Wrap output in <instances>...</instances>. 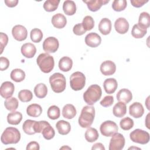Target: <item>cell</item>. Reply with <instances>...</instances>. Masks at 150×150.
Wrapping results in <instances>:
<instances>
[{
    "mask_svg": "<svg viewBox=\"0 0 150 150\" xmlns=\"http://www.w3.org/2000/svg\"><path fill=\"white\" fill-rule=\"evenodd\" d=\"M12 34L13 38L19 42L25 40L28 36V31L26 28L21 25H17L13 27Z\"/></svg>",
    "mask_w": 150,
    "mask_h": 150,
    "instance_id": "cell-11",
    "label": "cell"
},
{
    "mask_svg": "<svg viewBox=\"0 0 150 150\" xmlns=\"http://www.w3.org/2000/svg\"><path fill=\"white\" fill-rule=\"evenodd\" d=\"M52 23L54 27L57 29H62L66 25L67 19L64 15L58 13L52 16Z\"/></svg>",
    "mask_w": 150,
    "mask_h": 150,
    "instance_id": "cell-18",
    "label": "cell"
},
{
    "mask_svg": "<svg viewBox=\"0 0 150 150\" xmlns=\"http://www.w3.org/2000/svg\"><path fill=\"white\" fill-rule=\"evenodd\" d=\"M36 121L32 120H26L23 125L22 129L25 133L28 135H33L36 134L35 131V123Z\"/></svg>",
    "mask_w": 150,
    "mask_h": 150,
    "instance_id": "cell-34",
    "label": "cell"
},
{
    "mask_svg": "<svg viewBox=\"0 0 150 150\" xmlns=\"http://www.w3.org/2000/svg\"><path fill=\"white\" fill-rule=\"evenodd\" d=\"M83 2L87 4L88 9L92 12H96L101 7L109 2V0H88L83 1Z\"/></svg>",
    "mask_w": 150,
    "mask_h": 150,
    "instance_id": "cell-19",
    "label": "cell"
},
{
    "mask_svg": "<svg viewBox=\"0 0 150 150\" xmlns=\"http://www.w3.org/2000/svg\"><path fill=\"white\" fill-rule=\"evenodd\" d=\"M15 86L11 81L4 82L0 87V94L4 98H9L12 97L14 93Z\"/></svg>",
    "mask_w": 150,
    "mask_h": 150,
    "instance_id": "cell-12",
    "label": "cell"
},
{
    "mask_svg": "<svg viewBox=\"0 0 150 150\" xmlns=\"http://www.w3.org/2000/svg\"><path fill=\"white\" fill-rule=\"evenodd\" d=\"M47 117L51 120H56L59 118L60 111L59 108L56 105H52L47 110Z\"/></svg>",
    "mask_w": 150,
    "mask_h": 150,
    "instance_id": "cell-39",
    "label": "cell"
},
{
    "mask_svg": "<svg viewBox=\"0 0 150 150\" xmlns=\"http://www.w3.org/2000/svg\"><path fill=\"white\" fill-rule=\"evenodd\" d=\"M131 140L135 143L145 145L149 141V134L141 129H135L129 134Z\"/></svg>",
    "mask_w": 150,
    "mask_h": 150,
    "instance_id": "cell-7",
    "label": "cell"
},
{
    "mask_svg": "<svg viewBox=\"0 0 150 150\" xmlns=\"http://www.w3.org/2000/svg\"><path fill=\"white\" fill-rule=\"evenodd\" d=\"M102 95V90L100 86L93 84L88 87L83 94L84 101L89 105H92L98 101Z\"/></svg>",
    "mask_w": 150,
    "mask_h": 150,
    "instance_id": "cell-2",
    "label": "cell"
},
{
    "mask_svg": "<svg viewBox=\"0 0 150 150\" xmlns=\"http://www.w3.org/2000/svg\"><path fill=\"white\" fill-rule=\"evenodd\" d=\"M21 53L23 56L26 58H32L36 53L35 46L31 43H24L21 49Z\"/></svg>",
    "mask_w": 150,
    "mask_h": 150,
    "instance_id": "cell-17",
    "label": "cell"
},
{
    "mask_svg": "<svg viewBox=\"0 0 150 150\" xmlns=\"http://www.w3.org/2000/svg\"><path fill=\"white\" fill-rule=\"evenodd\" d=\"M49 83L52 90L60 93L63 92L66 86V80L64 76L60 73H55L49 77Z\"/></svg>",
    "mask_w": 150,
    "mask_h": 150,
    "instance_id": "cell-5",
    "label": "cell"
},
{
    "mask_svg": "<svg viewBox=\"0 0 150 150\" xmlns=\"http://www.w3.org/2000/svg\"><path fill=\"white\" fill-rule=\"evenodd\" d=\"M127 5L125 0H114L112 4V9L117 12H120L124 10Z\"/></svg>",
    "mask_w": 150,
    "mask_h": 150,
    "instance_id": "cell-43",
    "label": "cell"
},
{
    "mask_svg": "<svg viewBox=\"0 0 150 150\" xmlns=\"http://www.w3.org/2000/svg\"><path fill=\"white\" fill-rule=\"evenodd\" d=\"M59 0H47L43 4V8L47 12L54 11L59 6Z\"/></svg>",
    "mask_w": 150,
    "mask_h": 150,
    "instance_id": "cell-37",
    "label": "cell"
},
{
    "mask_svg": "<svg viewBox=\"0 0 150 150\" xmlns=\"http://www.w3.org/2000/svg\"><path fill=\"white\" fill-rule=\"evenodd\" d=\"M111 22L107 18H103L98 24V30L104 35H108L111 30Z\"/></svg>",
    "mask_w": 150,
    "mask_h": 150,
    "instance_id": "cell-22",
    "label": "cell"
},
{
    "mask_svg": "<svg viewBox=\"0 0 150 150\" xmlns=\"http://www.w3.org/2000/svg\"><path fill=\"white\" fill-rule=\"evenodd\" d=\"M18 98L22 102H29L33 98V94L31 91L29 90H21L18 95Z\"/></svg>",
    "mask_w": 150,
    "mask_h": 150,
    "instance_id": "cell-38",
    "label": "cell"
},
{
    "mask_svg": "<svg viewBox=\"0 0 150 150\" xmlns=\"http://www.w3.org/2000/svg\"><path fill=\"white\" fill-rule=\"evenodd\" d=\"M18 3V0H5V4L9 8H13L16 6Z\"/></svg>",
    "mask_w": 150,
    "mask_h": 150,
    "instance_id": "cell-51",
    "label": "cell"
},
{
    "mask_svg": "<svg viewBox=\"0 0 150 150\" xmlns=\"http://www.w3.org/2000/svg\"><path fill=\"white\" fill-rule=\"evenodd\" d=\"M22 120V114L19 111H13L7 115V121L11 125H18Z\"/></svg>",
    "mask_w": 150,
    "mask_h": 150,
    "instance_id": "cell-29",
    "label": "cell"
},
{
    "mask_svg": "<svg viewBox=\"0 0 150 150\" xmlns=\"http://www.w3.org/2000/svg\"><path fill=\"white\" fill-rule=\"evenodd\" d=\"M114 28L117 33L120 34H125L129 29L128 22L124 18H119L114 23Z\"/></svg>",
    "mask_w": 150,
    "mask_h": 150,
    "instance_id": "cell-16",
    "label": "cell"
},
{
    "mask_svg": "<svg viewBox=\"0 0 150 150\" xmlns=\"http://www.w3.org/2000/svg\"><path fill=\"white\" fill-rule=\"evenodd\" d=\"M116 97L118 101L127 104L132 100V94L131 91L128 89L122 88L117 93Z\"/></svg>",
    "mask_w": 150,
    "mask_h": 150,
    "instance_id": "cell-20",
    "label": "cell"
},
{
    "mask_svg": "<svg viewBox=\"0 0 150 150\" xmlns=\"http://www.w3.org/2000/svg\"><path fill=\"white\" fill-rule=\"evenodd\" d=\"M138 25L141 28L146 29L150 25V17L149 14L146 12L141 13L138 19Z\"/></svg>",
    "mask_w": 150,
    "mask_h": 150,
    "instance_id": "cell-31",
    "label": "cell"
},
{
    "mask_svg": "<svg viewBox=\"0 0 150 150\" xmlns=\"http://www.w3.org/2000/svg\"><path fill=\"white\" fill-rule=\"evenodd\" d=\"M100 130L101 134L104 137H111L115 133L117 132L118 127L117 124L110 120H107L103 122L100 127Z\"/></svg>",
    "mask_w": 150,
    "mask_h": 150,
    "instance_id": "cell-8",
    "label": "cell"
},
{
    "mask_svg": "<svg viewBox=\"0 0 150 150\" xmlns=\"http://www.w3.org/2000/svg\"><path fill=\"white\" fill-rule=\"evenodd\" d=\"M132 148H134V149H140V148H137V147H131V148H129V149H132Z\"/></svg>",
    "mask_w": 150,
    "mask_h": 150,
    "instance_id": "cell-54",
    "label": "cell"
},
{
    "mask_svg": "<svg viewBox=\"0 0 150 150\" xmlns=\"http://www.w3.org/2000/svg\"><path fill=\"white\" fill-rule=\"evenodd\" d=\"M42 134L45 139L47 140H50L54 137L55 131L53 128L49 124L43 128L42 131Z\"/></svg>",
    "mask_w": 150,
    "mask_h": 150,
    "instance_id": "cell-40",
    "label": "cell"
},
{
    "mask_svg": "<svg viewBox=\"0 0 150 150\" xmlns=\"http://www.w3.org/2000/svg\"><path fill=\"white\" fill-rule=\"evenodd\" d=\"M103 87L105 91L107 94H112L117 88L118 83L114 78H109L104 80Z\"/></svg>",
    "mask_w": 150,
    "mask_h": 150,
    "instance_id": "cell-21",
    "label": "cell"
},
{
    "mask_svg": "<svg viewBox=\"0 0 150 150\" xmlns=\"http://www.w3.org/2000/svg\"><path fill=\"white\" fill-rule=\"evenodd\" d=\"M21 139V133L15 127L6 128L2 134L1 140L5 145L17 144Z\"/></svg>",
    "mask_w": 150,
    "mask_h": 150,
    "instance_id": "cell-4",
    "label": "cell"
},
{
    "mask_svg": "<svg viewBox=\"0 0 150 150\" xmlns=\"http://www.w3.org/2000/svg\"><path fill=\"white\" fill-rule=\"evenodd\" d=\"M101 42V38L100 35L95 32L87 34L85 37L86 44L91 47H97Z\"/></svg>",
    "mask_w": 150,
    "mask_h": 150,
    "instance_id": "cell-14",
    "label": "cell"
},
{
    "mask_svg": "<svg viewBox=\"0 0 150 150\" xmlns=\"http://www.w3.org/2000/svg\"><path fill=\"white\" fill-rule=\"evenodd\" d=\"M114 103V97L112 96H106L100 101V104L104 107H110Z\"/></svg>",
    "mask_w": 150,
    "mask_h": 150,
    "instance_id": "cell-45",
    "label": "cell"
},
{
    "mask_svg": "<svg viewBox=\"0 0 150 150\" xmlns=\"http://www.w3.org/2000/svg\"><path fill=\"white\" fill-rule=\"evenodd\" d=\"M134 121L131 118L127 117L122 118L120 122V125L121 128L125 131L131 129L134 126Z\"/></svg>",
    "mask_w": 150,
    "mask_h": 150,
    "instance_id": "cell-42",
    "label": "cell"
},
{
    "mask_svg": "<svg viewBox=\"0 0 150 150\" xmlns=\"http://www.w3.org/2000/svg\"><path fill=\"white\" fill-rule=\"evenodd\" d=\"M125 143L124 136L120 133L116 132L112 135L108 149L109 150H121L124 148Z\"/></svg>",
    "mask_w": 150,
    "mask_h": 150,
    "instance_id": "cell-9",
    "label": "cell"
},
{
    "mask_svg": "<svg viewBox=\"0 0 150 150\" xmlns=\"http://www.w3.org/2000/svg\"><path fill=\"white\" fill-rule=\"evenodd\" d=\"M85 139L87 142H93L96 141L99 137V134L96 128L89 127L85 132Z\"/></svg>",
    "mask_w": 150,
    "mask_h": 150,
    "instance_id": "cell-30",
    "label": "cell"
},
{
    "mask_svg": "<svg viewBox=\"0 0 150 150\" xmlns=\"http://www.w3.org/2000/svg\"><path fill=\"white\" fill-rule=\"evenodd\" d=\"M77 114L75 107L71 104H66L62 109V115L64 118L70 120L73 118Z\"/></svg>",
    "mask_w": 150,
    "mask_h": 150,
    "instance_id": "cell-23",
    "label": "cell"
},
{
    "mask_svg": "<svg viewBox=\"0 0 150 150\" xmlns=\"http://www.w3.org/2000/svg\"><path fill=\"white\" fill-rule=\"evenodd\" d=\"M86 84V77L80 71H76L70 77V85L74 91H79L83 88Z\"/></svg>",
    "mask_w": 150,
    "mask_h": 150,
    "instance_id": "cell-6",
    "label": "cell"
},
{
    "mask_svg": "<svg viewBox=\"0 0 150 150\" xmlns=\"http://www.w3.org/2000/svg\"><path fill=\"white\" fill-rule=\"evenodd\" d=\"M100 71L104 76L112 75L116 70L115 64L111 60H105L100 65Z\"/></svg>",
    "mask_w": 150,
    "mask_h": 150,
    "instance_id": "cell-13",
    "label": "cell"
},
{
    "mask_svg": "<svg viewBox=\"0 0 150 150\" xmlns=\"http://www.w3.org/2000/svg\"><path fill=\"white\" fill-rule=\"evenodd\" d=\"M92 150H105V147L104 146L103 144L100 142L98 143H96L94 144L92 148H91Z\"/></svg>",
    "mask_w": 150,
    "mask_h": 150,
    "instance_id": "cell-52",
    "label": "cell"
},
{
    "mask_svg": "<svg viewBox=\"0 0 150 150\" xmlns=\"http://www.w3.org/2000/svg\"><path fill=\"white\" fill-rule=\"evenodd\" d=\"M95 117V109L90 105L84 106L81 110L78 122L82 128H89L93 122Z\"/></svg>",
    "mask_w": 150,
    "mask_h": 150,
    "instance_id": "cell-1",
    "label": "cell"
},
{
    "mask_svg": "<svg viewBox=\"0 0 150 150\" xmlns=\"http://www.w3.org/2000/svg\"><path fill=\"white\" fill-rule=\"evenodd\" d=\"M34 93L38 98H43L47 94V88L44 83H39L34 88Z\"/></svg>",
    "mask_w": 150,
    "mask_h": 150,
    "instance_id": "cell-32",
    "label": "cell"
},
{
    "mask_svg": "<svg viewBox=\"0 0 150 150\" xmlns=\"http://www.w3.org/2000/svg\"><path fill=\"white\" fill-rule=\"evenodd\" d=\"M30 39L33 42L39 43L43 38V33L42 30L38 28H34L30 31Z\"/></svg>",
    "mask_w": 150,
    "mask_h": 150,
    "instance_id": "cell-41",
    "label": "cell"
},
{
    "mask_svg": "<svg viewBox=\"0 0 150 150\" xmlns=\"http://www.w3.org/2000/svg\"><path fill=\"white\" fill-rule=\"evenodd\" d=\"M0 42H1V54L4 51V48L6 46L8 42V37L6 34L1 32L0 33Z\"/></svg>",
    "mask_w": 150,
    "mask_h": 150,
    "instance_id": "cell-46",
    "label": "cell"
},
{
    "mask_svg": "<svg viewBox=\"0 0 150 150\" xmlns=\"http://www.w3.org/2000/svg\"><path fill=\"white\" fill-rule=\"evenodd\" d=\"M36 62L40 70L45 73H50L54 68V59L49 53H43L40 54L36 59Z\"/></svg>",
    "mask_w": 150,
    "mask_h": 150,
    "instance_id": "cell-3",
    "label": "cell"
},
{
    "mask_svg": "<svg viewBox=\"0 0 150 150\" xmlns=\"http://www.w3.org/2000/svg\"><path fill=\"white\" fill-rule=\"evenodd\" d=\"M42 112V107L38 104H32L28 106L26 108L27 114L32 117H38Z\"/></svg>",
    "mask_w": 150,
    "mask_h": 150,
    "instance_id": "cell-27",
    "label": "cell"
},
{
    "mask_svg": "<svg viewBox=\"0 0 150 150\" xmlns=\"http://www.w3.org/2000/svg\"><path fill=\"white\" fill-rule=\"evenodd\" d=\"M59 46V40L54 37L50 36L47 38L43 43V49L46 53H54L56 52Z\"/></svg>",
    "mask_w": 150,
    "mask_h": 150,
    "instance_id": "cell-10",
    "label": "cell"
},
{
    "mask_svg": "<svg viewBox=\"0 0 150 150\" xmlns=\"http://www.w3.org/2000/svg\"><path fill=\"white\" fill-rule=\"evenodd\" d=\"M56 127L58 132L63 135L68 134L71 130L70 123L64 120H60L56 124Z\"/></svg>",
    "mask_w": 150,
    "mask_h": 150,
    "instance_id": "cell-25",
    "label": "cell"
},
{
    "mask_svg": "<svg viewBox=\"0 0 150 150\" xmlns=\"http://www.w3.org/2000/svg\"><path fill=\"white\" fill-rule=\"evenodd\" d=\"M5 107L9 111H15L19 105L18 100L15 97H10L7 98L4 102Z\"/></svg>",
    "mask_w": 150,
    "mask_h": 150,
    "instance_id": "cell-36",
    "label": "cell"
},
{
    "mask_svg": "<svg viewBox=\"0 0 150 150\" xmlns=\"http://www.w3.org/2000/svg\"><path fill=\"white\" fill-rule=\"evenodd\" d=\"M76 5L73 1L67 0L63 2V10L66 15H73L76 12Z\"/></svg>",
    "mask_w": 150,
    "mask_h": 150,
    "instance_id": "cell-28",
    "label": "cell"
},
{
    "mask_svg": "<svg viewBox=\"0 0 150 150\" xmlns=\"http://www.w3.org/2000/svg\"><path fill=\"white\" fill-rule=\"evenodd\" d=\"M148 2V0H132L131 1V4L132 5L136 8H140L142 6Z\"/></svg>",
    "mask_w": 150,
    "mask_h": 150,
    "instance_id": "cell-50",
    "label": "cell"
},
{
    "mask_svg": "<svg viewBox=\"0 0 150 150\" xmlns=\"http://www.w3.org/2000/svg\"><path fill=\"white\" fill-rule=\"evenodd\" d=\"M26 149V150H39L40 149V146L37 142L32 141L28 144Z\"/></svg>",
    "mask_w": 150,
    "mask_h": 150,
    "instance_id": "cell-49",
    "label": "cell"
},
{
    "mask_svg": "<svg viewBox=\"0 0 150 150\" xmlns=\"http://www.w3.org/2000/svg\"><path fill=\"white\" fill-rule=\"evenodd\" d=\"M9 66V60L5 57H0V70L4 71L6 70Z\"/></svg>",
    "mask_w": 150,
    "mask_h": 150,
    "instance_id": "cell-48",
    "label": "cell"
},
{
    "mask_svg": "<svg viewBox=\"0 0 150 150\" xmlns=\"http://www.w3.org/2000/svg\"><path fill=\"white\" fill-rule=\"evenodd\" d=\"M144 112L143 105L139 102H134L129 107V114L132 117L139 118L141 117Z\"/></svg>",
    "mask_w": 150,
    "mask_h": 150,
    "instance_id": "cell-15",
    "label": "cell"
},
{
    "mask_svg": "<svg viewBox=\"0 0 150 150\" xmlns=\"http://www.w3.org/2000/svg\"><path fill=\"white\" fill-rule=\"evenodd\" d=\"M60 149H71V148H70V147H69V146H62V147H61L60 148Z\"/></svg>",
    "mask_w": 150,
    "mask_h": 150,
    "instance_id": "cell-53",
    "label": "cell"
},
{
    "mask_svg": "<svg viewBox=\"0 0 150 150\" xmlns=\"http://www.w3.org/2000/svg\"><path fill=\"white\" fill-rule=\"evenodd\" d=\"M73 66L72 59L67 56L62 57L59 62V67L62 71L67 72L71 70Z\"/></svg>",
    "mask_w": 150,
    "mask_h": 150,
    "instance_id": "cell-24",
    "label": "cell"
},
{
    "mask_svg": "<svg viewBox=\"0 0 150 150\" xmlns=\"http://www.w3.org/2000/svg\"><path fill=\"white\" fill-rule=\"evenodd\" d=\"M127 112L126 104L122 102H118L115 104L112 109V113L114 116L121 118L124 117Z\"/></svg>",
    "mask_w": 150,
    "mask_h": 150,
    "instance_id": "cell-26",
    "label": "cell"
},
{
    "mask_svg": "<svg viewBox=\"0 0 150 150\" xmlns=\"http://www.w3.org/2000/svg\"><path fill=\"white\" fill-rule=\"evenodd\" d=\"M81 23L86 31L91 30L94 26V21L91 16H86L83 18Z\"/></svg>",
    "mask_w": 150,
    "mask_h": 150,
    "instance_id": "cell-44",
    "label": "cell"
},
{
    "mask_svg": "<svg viewBox=\"0 0 150 150\" xmlns=\"http://www.w3.org/2000/svg\"><path fill=\"white\" fill-rule=\"evenodd\" d=\"M11 79L15 82H21L25 78V73L20 69H13L10 74Z\"/></svg>",
    "mask_w": 150,
    "mask_h": 150,
    "instance_id": "cell-33",
    "label": "cell"
},
{
    "mask_svg": "<svg viewBox=\"0 0 150 150\" xmlns=\"http://www.w3.org/2000/svg\"><path fill=\"white\" fill-rule=\"evenodd\" d=\"M73 33L77 35V36H81L83 34H84L86 32V30L84 29L82 23H77L75 25L73 28Z\"/></svg>",
    "mask_w": 150,
    "mask_h": 150,
    "instance_id": "cell-47",
    "label": "cell"
},
{
    "mask_svg": "<svg viewBox=\"0 0 150 150\" xmlns=\"http://www.w3.org/2000/svg\"><path fill=\"white\" fill-rule=\"evenodd\" d=\"M146 29L141 28L138 24H135L132 27L131 35L134 38L136 39H141L146 34Z\"/></svg>",
    "mask_w": 150,
    "mask_h": 150,
    "instance_id": "cell-35",
    "label": "cell"
}]
</instances>
